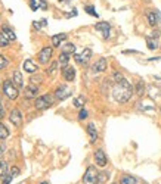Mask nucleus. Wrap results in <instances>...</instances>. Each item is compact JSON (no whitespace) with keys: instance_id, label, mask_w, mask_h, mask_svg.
<instances>
[{"instance_id":"1","label":"nucleus","mask_w":161,"mask_h":184,"mask_svg":"<svg viewBox=\"0 0 161 184\" xmlns=\"http://www.w3.org/2000/svg\"><path fill=\"white\" fill-rule=\"evenodd\" d=\"M132 94H133V89H132V84L127 80H124L120 84H115L114 90H112V97H114L115 102H118V103L129 102Z\"/></svg>"},{"instance_id":"2","label":"nucleus","mask_w":161,"mask_h":184,"mask_svg":"<svg viewBox=\"0 0 161 184\" xmlns=\"http://www.w3.org/2000/svg\"><path fill=\"white\" fill-rule=\"evenodd\" d=\"M3 93L8 96V99H11V100H15L18 96H19V90H18V87L15 86V82L12 80H6L3 82Z\"/></svg>"},{"instance_id":"3","label":"nucleus","mask_w":161,"mask_h":184,"mask_svg":"<svg viewBox=\"0 0 161 184\" xmlns=\"http://www.w3.org/2000/svg\"><path fill=\"white\" fill-rule=\"evenodd\" d=\"M52 103H53V97H52L50 94H43V96H40V97H37V99H35L34 106H35V109L43 111V109L50 108Z\"/></svg>"},{"instance_id":"4","label":"nucleus","mask_w":161,"mask_h":184,"mask_svg":"<svg viewBox=\"0 0 161 184\" xmlns=\"http://www.w3.org/2000/svg\"><path fill=\"white\" fill-rule=\"evenodd\" d=\"M98 174L99 171L95 166H87L83 175V184H98Z\"/></svg>"},{"instance_id":"5","label":"nucleus","mask_w":161,"mask_h":184,"mask_svg":"<svg viewBox=\"0 0 161 184\" xmlns=\"http://www.w3.org/2000/svg\"><path fill=\"white\" fill-rule=\"evenodd\" d=\"M52 53H53V49H52V47H43V49L39 52V55H37L39 62H40V63H49V60L52 58Z\"/></svg>"},{"instance_id":"6","label":"nucleus","mask_w":161,"mask_h":184,"mask_svg":"<svg viewBox=\"0 0 161 184\" xmlns=\"http://www.w3.org/2000/svg\"><path fill=\"white\" fill-rule=\"evenodd\" d=\"M146 19H148V24L151 27L161 25V13L157 11H149L146 13Z\"/></svg>"},{"instance_id":"7","label":"nucleus","mask_w":161,"mask_h":184,"mask_svg":"<svg viewBox=\"0 0 161 184\" xmlns=\"http://www.w3.org/2000/svg\"><path fill=\"white\" fill-rule=\"evenodd\" d=\"M90 58H92V50H90V49H84L80 55H74L75 62H77V63H80V65L87 63V60H89Z\"/></svg>"},{"instance_id":"8","label":"nucleus","mask_w":161,"mask_h":184,"mask_svg":"<svg viewBox=\"0 0 161 184\" xmlns=\"http://www.w3.org/2000/svg\"><path fill=\"white\" fill-rule=\"evenodd\" d=\"M71 96V89L67 87V86H61V87H58L56 92H55V97H56L58 100H65L67 97Z\"/></svg>"},{"instance_id":"9","label":"nucleus","mask_w":161,"mask_h":184,"mask_svg":"<svg viewBox=\"0 0 161 184\" xmlns=\"http://www.w3.org/2000/svg\"><path fill=\"white\" fill-rule=\"evenodd\" d=\"M9 121L15 127H21L22 125V114L18 109H13V111H11V114H9Z\"/></svg>"},{"instance_id":"10","label":"nucleus","mask_w":161,"mask_h":184,"mask_svg":"<svg viewBox=\"0 0 161 184\" xmlns=\"http://www.w3.org/2000/svg\"><path fill=\"white\" fill-rule=\"evenodd\" d=\"M95 28L104 34V38H108V37H109L111 25H109L108 22H104V21H101V22H96V24H95Z\"/></svg>"},{"instance_id":"11","label":"nucleus","mask_w":161,"mask_h":184,"mask_svg":"<svg viewBox=\"0 0 161 184\" xmlns=\"http://www.w3.org/2000/svg\"><path fill=\"white\" fill-rule=\"evenodd\" d=\"M95 162H96V165H99V166H105L106 165V155H105V152L102 149H98L95 152Z\"/></svg>"},{"instance_id":"12","label":"nucleus","mask_w":161,"mask_h":184,"mask_svg":"<svg viewBox=\"0 0 161 184\" xmlns=\"http://www.w3.org/2000/svg\"><path fill=\"white\" fill-rule=\"evenodd\" d=\"M37 94H39V87L34 86V84L25 87V90H24V96L27 99H34V97H37Z\"/></svg>"},{"instance_id":"13","label":"nucleus","mask_w":161,"mask_h":184,"mask_svg":"<svg viewBox=\"0 0 161 184\" xmlns=\"http://www.w3.org/2000/svg\"><path fill=\"white\" fill-rule=\"evenodd\" d=\"M62 77L67 81H74V78H75V69H74V66H69V65L65 66L62 69Z\"/></svg>"},{"instance_id":"14","label":"nucleus","mask_w":161,"mask_h":184,"mask_svg":"<svg viewBox=\"0 0 161 184\" xmlns=\"http://www.w3.org/2000/svg\"><path fill=\"white\" fill-rule=\"evenodd\" d=\"M87 136L90 138V143H95L98 140V130H96V125L93 122L87 124Z\"/></svg>"},{"instance_id":"15","label":"nucleus","mask_w":161,"mask_h":184,"mask_svg":"<svg viewBox=\"0 0 161 184\" xmlns=\"http://www.w3.org/2000/svg\"><path fill=\"white\" fill-rule=\"evenodd\" d=\"M65 40H67V34H65V33L52 35V46H53V47H59V46H61V43H64Z\"/></svg>"},{"instance_id":"16","label":"nucleus","mask_w":161,"mask_h":184,"mask_svg":"<svg viewBox=\"0 0 161 184\" xmlns=\"http://www.w3.org/2000/svg\"><path fill=\"white\" fill-rule=\"evenodd\" d=\"M106 59L105 58H101L98 59L96 62H95V65H93V71H96V72H104L105 69H106Z\"/></svg>"},{"instance_id":"17","label":"nucleus","mask_w":161,"mask_h":184,"mask_svg":"<svg viewBox=\"0 0 161 184\" xmlns=\"http://www.w3.org/2000/svg\"><path fill=\"white\" fill-rule=\"evenodd\" d=\"M22 68L25 69V72H31V74H33V72L37 71V65H35L31 59H25L24 63H22Z\"/></svg>"},{"instance_id":"18","label":"nucleus","mask_w":161,"mask_h":184,"mask_svg":"<svg viewBox=\"0 0 161 184\" xmlns=\"http://www.w3.org/2000/svg\"><path fill=\"white\" fill-rule=\"evenodd\" d=\"M146 47L149 50H157L160 47V43H158V38H152V37H146Z\"/></svg>"},{"instance_id":"19","label":"nucleus","mask_w":161,"mask_h":184,"mask_svg":"<svg viewBox=\"0 0 161 184\" xmlns=\"http://www.w3.org/2000/svg\"><path fill=\"white\" fill-rule=\"evenodd\" d=\"M12 81L15 82V86H16V87H22V86H24L22 75H21V72H19V71H13V74H12Z\"/></svg>"},{"instance_id":"20","label":"nucleus","mask_w":161,"mask_h":184,"mask_svg":"<svg viewBox=\"0 0 161 184\" xmlns=\"http://www.w3.org/2000/svg\"><path fill=\"white\" fill-rule=\"evenodd\" d=\"M120 184H138V180H136L135 177L129 175V174H124V175H121V178H120Z\"/></svg>"},{"instance_id":"21","label":"nucleus","mask_w":161,"mask_h":184,"mask_svg":"<svg viewBox=\"0 0 161 184\" xmlns=\"http://www.w3.org/2000/svg\"><path fill=\"white\" fill-rule=\"evenodd\" d=\"M68 60H69V55L62 53V55H59V58H58V63H59L61 68L64 69L65 66H68Z\"/></svg>"},{"instance_id":"22","label":"nucleus","mask_w":161,"mask_h":184,"mask_svg":"<svg viewBox=\"0 0 161 184\" xmlns=\"http://www.w3.org/2000/svg\"><path fill=\"white\" fill-rule=\"evenodd\" d=\"M62 53H65V55H72V53H75V46H74L72 43H65V44L62 46Z\"/></svg>"},{"instance_id":"23","label":"nucleus","mask_w":161,"mask_h":184,"mask_svg":"<svg viewBox=\"0 0 161 184\" xmlns=\"http://www.w3.org/2000/svg\"><path fill=\"white\" fill-rule=\"evenodd\" d=\"M2 33H3V34H5L6 37H8V38H9V41H13V40H16V35H15V33L12 31L9 27H6V25L3 27V31H2Z\"/></svg>"},{"instance_id":"24","label":"nucleus","mask_w":161,"mask_h":184,"mask_svg":"<svg viewBox=\"0 0 161 184\" xmlns=\"http://www.w3.org/2000/svg\"><path fill=\"white\" fill-rule=\"evenodd\" d=\"M8 137H9V130L3 122H0V140H6Z\"/></svg>"},{"instance_id":"25","label":"nucleus","mask_w":161,"mask_h":184,"mask_svg":"<svg viewBox=\"0 0 161 184\" xmlns=\"http://www.w3.org/2000/svg\"><path fill=\"white\" fill-rule=\"evenodd\" d=\"M84 103H86L84 96H79V97H75V99H74V102H72V105H74L75 108H80V109L84 106Z\"/></svg>"},{"instance_id":"26","label":"nucleus","mask_w":161,"mask_h":184,"mask_svg":"<svg viewBox=\"0 0 161 184\" xmlns=\"http://www.w3.org/2000/svg\"><path fill=\"white\" fill-rule=\"evenodd\" d=\"M108 178H109V173H106V171H101V173L98 174V184L105 183Z\"/></svg>"},{"instance_id":"27","label":"nucleus","mask_w":161,"mask_h":184,"mask_svg":"<svg viewBox=\"0 0 161 184\" xmlns=\"http://www.w3.org/2000/svg\"><path fill=\"white\" fill-rule=\"evenodd\" d=\"M136 94H138L139 97L145 94V84L142 81H139L138 84H136Z\"/></svg>"},{"instance_id":"28","label":"nucleus","mask_w":161,"mask_h":184,"mask_svg":"<svg viewBox=\"0 0 161 184\" xmlns=\"http://www.w3.org/2000/svg\"><path fill=\"white\" fill-rule=\"evenodd\" d=\"M112 80L115 81V84H120V82H123L126 78H124V75H123V74H120V72H114V74H112Z\"/></svg>"},{"instance_id":"29","label":"nucleus","mask_w":161,"mask_h":184,"mask_svg":"<svg viewBox=\"0 0 161 184\" xmlns=\"http://www.w3.org/2000/svg\"><path fill=\"white\" fill-rule=\"evenodd\" d=\"M0 46H2V47H8V46H9V38L3 34V33H0Z\"/></svg>"},{"instance_id":"30","label":"nucleus","mask_w":161,"mask_h":184,"mask_svg":"<svg viewBox=\"0 0 161 184\" xmlns=\"http://www.w3.org/2000/svg\"><path fill=\"white\" fill-rule=\"evenodd\" d=\"M12 181V175L8 173H3L2 174V184H11Z\"/></svg>"},{"instance_id":"31","label":"nucleus","mask_w":161,"mask_h":184,"mask_svg":"<svg viewBox=\"0 0 161 184\" xmlns=\"http://www.w3.org/2000/svg\"><path fill=\"white\" fill-rule=\"evenodd\" d=\"M30 6L33 11H37L39 8H42V0H30Z\"/></svg>"},{"instance_id":"32","label":"nucleus","mask_w":161,"mask_h":184,"mask_svg":"<svg viewBox=\"0 0 161 184\" xmlns=\"http://www.w3.org/2000/svg\"><path fill=\"white\" fill-rule=\"evenodd\" d=\"M84 11L87 12L89 15H92V16H95V18H99V13H98V12L95 11V8H93V6H86V8H84Z\"/></svg>"},{"instance_id":"33","label":"nucleus","mask_w":161,"mask_h":184,"mask_svg":"<svg viewBox=\"0 0 161 184\" xmlns=\"http://www.w3.org/2000/svg\"><path fill=\"white\" fill-rule=\"evenodd\" d=\"M8 65H9V60L5 58L3 55H0V69H5Z\"/></svg>"},{"instance_id":"34","label":"nucleus","mask_w":161,"mask_h":184,"mask_svg":"<svg viewBox=\"0 0 161 184\" xmlns=\"http://www.w3.org/2000/svg\"><path fill=\"white\" fill-rule=\"evenodd\" d=\"M58 66H59V63H58V62H52V63H50V66H49V69H47V74H50V75H52V74H55V71H56Z\"/></svg>"},{"instance_id":"35","label":"nucleus","mask_w":161,"mask_h":184,"mask_svg":"<svg viewBox=\"0 0 161 184\" xmlns=\"http://www.w3.org/2000/svg\"><path fill=\"white\" fill-rule=\"evenodd\" d=\"M46 25H47V21H46V19H43L42 22H33V27H34L35 30H40L42 27H46Z\"/></svg>"},{"instance_id":"36","label":"nucleus","mask_w":161,"mask_h":184,"mask_svg":"<svg viewBox=\"0 0 161 184\" xmlns=\"http://www.w3.org/2000/svg\"><path fill=\"white\" fill-rule=\"evenodd\" d=\"M12 175V178H13V177H18V175H19V168H18V166H12L11 168V173H9Z\"/></svg>"},{"instance_id":"37","label":"nucleus","mask_w":161,"mask_h":184,"mask_svg":"<svg viewBox=\"0 0 161 184\" xmlns=\"http://www.w3.org/2000/svg\"><path fill=\"white\" fill-rule=\"evenodd\" d=\"M89 115V112L86 111V109H80V112H79V119H86Z\"/></svg>"},{"instance_id":"38","label":"nucleus","mask_w":161,"mask_h":184,"mask_svg":"<svg viewBox=\"0 0 161 184\" xmlns=\"http://www.w3.org/2000/svg\"><path fill=\"white\" fill-rule=\"evenodd\" d=\"M30 82H31V84H35V82L39 84V82H42V77H40V75H33V77L30 78Z\"/></svg>"},{"instance_id":"39","label":"nucleus","mask_w":161,"mask_h":184,"mask_svg":"<svg viewBox=\"0 0 161 184\" xmlns=\"http://www.w3.org/2000/svg\"><path fill=\"white\" fill-rule=\"evenodd\" d=\"M0 171L2 173H8V163H6V161H0Z\"/></svg>"},{"instance_id":"40","label":"nucleus","mask_w":161,"mask_h":184,"mask_svg":"<svg viewBox=\"0 0 161 184\" xmlns=\"http://www.w3.org/2000/svg\"><path fill=\"white\" fill-rule=\"evenodd\" d=\"M160 31H158V30H154V31H152V33H151V35L149 37H152V38H158V37H160Z\"/></svg>"},{"instance_id":"41","label":"nucleus","mask_w":161,"mask_h":184,"mask_svg":"<svg viewBox=\"0 0 161 184\" xmlns=\"http://www.w3.org/2000/svg\"><path fill=\"white\" fill-rule=\"evenodd\" d=\"M5 118V108H3V105L0 103V119H3Z\"/></svg>"},{"instance_id":"42","label":"nucleus","mask_w":161,"mask_h":184,"mask_svg":"<svg viewBox=\"0 0 161 184\" xmlns=\"http://www.w3.org/2000/svg\"><path fill=\"white\" fill-rule=\"evenodd\" d=\"M40 184H47V183H40Z\"/></svg>"},{"instance_id":"43","label":"nucleus","mask_w":161,"mask_h":184,"mask_svg":"<svg viewBox=\"0 0 161 184\" xmlns=\"http://www.w3.org/2000/svg\"><path fill=\"white\" fill-rule=\"evenodd\" d=\"M111 184H117V183H111Z\"/></svg>"}]
</instances>
